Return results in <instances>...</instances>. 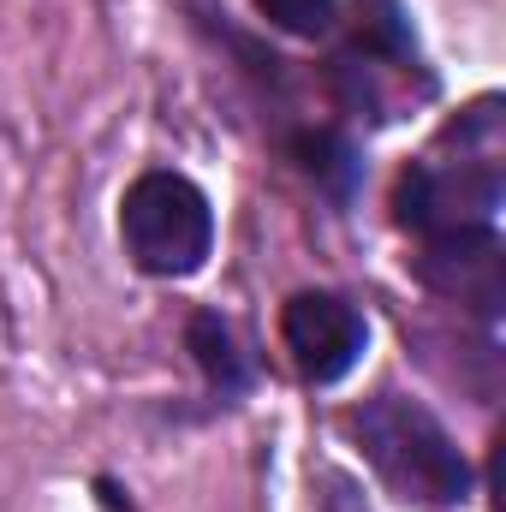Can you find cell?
<instances>
[{"mask_svg": "<svg viewBox=\"0 0 506 512\" xmlns=\"http://www.w3.org/2000/svg\"><path fill=\"white\" fill-rule=\"evenodd\" d=\"M352 429H358L376 477L399 501L447 507V501H459L471 489V465L459 459V447L447 441V429L423 405H411L399 393H381L352 417Z\"/></svg>", "mask_w": 506, "mask_h": 512, "instance_id": "6da1fadb", "label": "cell"}, {"mask_svg": "<svg viewBox=\"0 0 506 512\" xmlns=\"http://www.w3.org/2000/svg\"><path fill=\"white\" fill-rule=\"evenodd\" d=\"M120 227H126L137 268H149V274H197L209 256V239H215L209 197L179 173H143L126 191Z\"/></svg>", "mask_w": 506, "mask_h": 512, "instance_id": "7a4b0ae2", "label": "cell"}, {"mask_svg": "<svg viewBox=\"0 0 506 512\" xmlns=\"http://www.w3.org/2000/svg\"><path fill=\"white\" fill-rule=\"evenodd\" d=\"M501 209V173L495 161H459V167H411L399 179V221L429 239V251H453L465 239H489Z\"/></svg>", "mask_w": 506, "mask_h": 512, "instance_id": "3957f363", "label": "cell"}, {"mask_svg": "<svg viewBox=\"0 0 506 512\" xmlns=\"http://www.w3.org/2000/svg\"><path fill=\"white\" fill-rule=\"evenodd\" d=\"M280 334L310 382H340L364 352V316L334 292H298L280 316Z\"/></svg>", "mask_w": 506, "mask_h": 512, "instance_id": "277c9868", "label": "cell"}, {"mask_svg": "<svg viewBox=\"0 0 506 512\" xmlns=\"http://www.w3.org/2000/svg\"><path fill=\"white\" fill-rule=\"evenodd\" d=\"M191 352H197V364L209 370V382L215 387H239L245 382L239 352H233V334H227L215 316H197V322H191Z\"/></svg>", "mask_w": 506, "mask_h": 512, "instance_id": "5b68a950", "label": "cell"}, {"mask_svg": "<svg viewBox=\"0 0 506 512\" xmlns=\"http://www.w3.org/2000/svg\"><path fill=\"white\" fill-rule=\"evenodd\" d=\"M268 24L292 30V36H322L334 24V0H256Z\"/></svg>", "mask_w": 506, "mask_h": 512, "instance_id": "8992f818", "label": "cell"}, {"mask_svg": "<svg viewBox=\"0 0 506 512\" xmlns=\"http://www.w3.org/2000/svg\"><path fill=\"white\" fill-rule=\"evenodd\" d=\"M328 512H370V507L352 495V483H346V477H334V483H328Z\"/></svg>", "mask_w": 506, "mask_h": 512, "instance_id": "52a82bcc", "label": "cell"}]
</instances>
